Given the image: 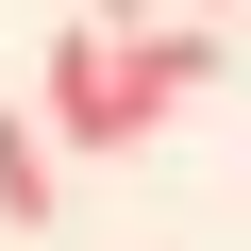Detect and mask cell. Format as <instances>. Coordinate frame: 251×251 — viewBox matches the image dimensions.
<instances>
[{
	"instance_id": "cell-2",
	"label": "cell",
	"mask_w": 251,
	"mask_h": 251,
	"mask_svg": "<svg viewBox=\"0 0 251 251\" xmlns=\"http://www.w3.org/2000/svg\"><path fill=\"white\" fill-rule=\"evenodd\" d=\"M84 17H100V34H134V17H151V0H84Z\"/></svg>"
},
{
	"instance_id": "cell-1",
	"label": "cell",
	"mask_w": 251,
	"mask_h": 251,
	"mask_svg": "<svg viewBox=\"0 0 251 251\" xmlns=\"http://www.w3.org/2000/svg\"><path fill=\"white\" fill-rule=\"evenodd\" d=\"M50 218H67V168H50V134H34V117L0 100V234H50Z\"/></svg>"
}]
</instances>
